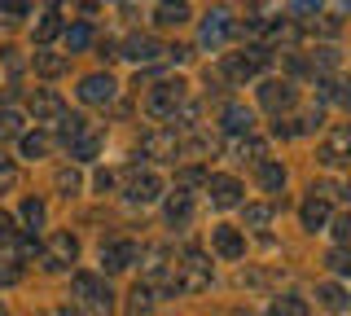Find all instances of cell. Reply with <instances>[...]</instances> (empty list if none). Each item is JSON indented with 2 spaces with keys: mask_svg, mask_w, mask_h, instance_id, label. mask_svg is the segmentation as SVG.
Here are the masks:
<instances>
[{
  "mask_svg": "<svg viewBox=\"0 0 351 316\" xmlns=\"http://www.w3.org/2000/svg\"><path fill=\"white\" fill-rule=\"evenodd\" d=\"M71 290H75V299H80L93 316H110V312H114V294H110V286L97 277V272H75Z\"/></svg>",
  "mask_w": 351,
  "mask_h": 316,
  "instance_id": "cell-1",
  "label": "cell"
},
{
  "mask_svg": "<svg viewBox=\"0 0 351 316\" xmlns=\"http://www.w3.org/2000/svg\"><path fill=\"white\" fill-rule=\"evenodd\" d=\"M184 97H189V84L184 80H162V84H154L149 97H145V110L154 119H176L184 110Z\"/></svg>",
  "mask_w": 351,
  "mask_h": 316,
  "instance_id": "cell-2",
  "label": "cell"
},
{
  "mask_svg": "<svg viewBox=\"0 0 351 316\" xmlns=\"http://www.w3.org/2000/svg\"><path fill=\"white\" fill-rule=\"evenodd\" d=\"M268 62H272V53L263 49V45H255V49H246V53H224V58H219V71H224V80L246 84V80H255Z\"/></svg>",
  "mask_w": 351,
  "mask_h": 316,
  "instance_id": "cell-3",
  "label": "cell"
},
{
  "mask_svg": "<svg viewBox=\"0 0 351 316\" xmlns=\"http://www.w3.org/2000/svg\"><path fill=\"white\" fill-rule=\"evenodd\" d=\"M206 286H211V259H206L202 250H184L180 264H176V290L202 294Z\"/></svg>",
  "mask_w": 351,
  "mask_h": 316,
  "instance_id": "cell-4",
  "label": "cell"
},
{
  "mask_svg": "<svg viewBox=\"0 0 351 316\" xmlns=\"http://www.w3.org/2000/svg\"><path fill=\"white\" fill-rule=\"evenodd\" d=\"M75 259H80V242H75V233H53L49 242H44V268H53V272H62V268H71Z\"/></svg>",
  "mask_w": 351,
  "mask_h": 316,
  "instance_id": "cell-5",
  "label": "cell"
},
{
  "mask_svg": "<svg viewBox=\"0 0 351 316\" xmlns=\"http://www.w3.org/2000/svg\"><path fill=\"white\" fill-rule=\"evenodd\" d=\"M321 162H325V167H343V162H351V123H338V127L325 132Z\"/></svg>",
  "mask_w": 351,
  "mask_h": 316,
  "instance_id": "cell-6",
  "label": "cell"
},
{
  "mask_svg": "<svg viewBox=\"0 0 351 316\" xmlns=\"http://www.w3.org/2000/svg\"><path fill=\"white\" fill-rule=\"evenodd\" d=\"M141 154L158 158V162H176V154H180V136H176L171 127H154V132L141 136Z\"/></svg>",
  "mask_w": 351,
  "mask_h": 316,
  "instance_id": "cell-7",
  "label": "cell"
},
{
  "mask_svg": "<svg viewBox=\"0 0 351 316\" xmlns=\"http://www.w3.org/2000/svg\"><path fill=\"white\" fill-rule=\"evenodd\" d=\"M233 18H228V9H211V14L202 18V31H197V40H202V49H224L228 36H233Z\"/></svg>",
  "mask_w": 351,
  "mask_h": 316,
  "instance_id": "cell-8",
  "label": "cell"
},
{
  "mask_svg": "<svg viewBox=\"0 0 351 316\" xmlns=\"http://www.w3.org/2000/svg\"><path fill=\"white\" fill-rule=\"evenodd\" d=\"M141 259V246L132 242V237H114V242H106L101 246V268L106 272H123V268H132Z\"/></svg>",
  "mask_w": 351,
  "mask_h": 316,
  "instance_id": "cell-9",
  "label": "cell"
},
{
  "mask_svg": "<svg viewBox=\"0 0 351 316\" xmlns=\"http://www.w3.org/2000/svg\"><path fill=\"white\" fill-rule=\"evenodd\" d=\"M123 198H128L132 206H149V202H158V198H162V176H158V171H136Z\"/></svg>",
  "mask_w": 351,
  "mask_h": 316,
  "instance_id": "cell-10",
  "label": "cell"
},
{
  "mask_svg": "<svg viewBox=\"0 0 351 316\" xmlns=\"http://www.w3.org/2000/svg\"><path fill=\"white\" fill-rule=\"evenodd\" d=\"M294 97H299V93H294L290 80H263V84H259V101H263V110H272V114L290 110Z\"/></svg>",
  "mask_w": 351,
  "mask_h": 316,
  "instance_id": "cell-11",
  "label": "cell"
},
{
  "mask_svg": "<svg viewBox=\"0 0 351 316\" xmlns=\"http://www.w3.org/2000/svg\"><path fill=\"white\" fill-rule=\"evenodd\" d=\"M119 93V84L110 80V75H84L80 80V101L84 106H110Z\"/></svg>",
  "mask_w": 351,
  "mask_h": 316,
  "instance_id": "cell-12",
  "label": "cell"
},
{
  "mask_svg": "<svg viewBox=\"0 0 351 316\" xmlns=\"http://www.w3.org/2000/svg\"><path fill=\"white\" fill-rule=\"evenodd\" d=\"M211 246H215L219 259H241V255H246V237H241L237 228H228V224L211 228Z\"/></svg>",
  "mask_w": 351,
  "mask_h": 316,
  "instance_id": "cell-13",
  "label": "cell"
},
{
  "mask_svg": "<svg viewBox=\"0 0 351 316\" xmlns=\"http://www.w3.org/2000/svg\"><path fill=\"white\" fill-rule=\"evenodd\" d=\"M31 114H36V123H53V119H62V114H66V101H62V93H53V88H40L36 97H31Z\"/></svg>",
  "mask_w": 351,
  "mask_h": 316,
  "instance_id": "cell-14",
  "label": "cell"
},
{
  "mask_svg": "<svg viewBox=\"0 0 351 316\" xmlns=\"http://www.w3.org/2000/svg\"><path fill=\"white\" fill-rule=\"evenodd\" d=\"M206 193L215 206H237L241 202V180L237 176H206Z\"/></svg>",
  "mask_w": 351,
  "mask_h": 316,
  "instance_id": "cell-15",
  "label": "cell"
},
{
  "mask_svg": "<svg viewBox=\"0 0 351 316\" xmlns=\"http://www.w3.org/2000/svg\"><path fill=\"white\" fill-rule=\"evenodd\" d=\"M299 220H303L307 233H316V228H325V224H329V202H325L316 189H312V198L299 206Z\"/></svg>",
  "mask_w": 351,
  "mask_h": 316,
  "instance_id": "cell-16",
  "label": "cell"
},
{
  "mask_svg": "<svg viewBox=\"0 0 351 316\" xmlns=\"http://www.w3.org/2000/svg\"><path fill=\"white\" fill-rule=\"evenodd\" d=\"M219 127L233 136H246L250 127H255V114L246 110V106H224V114H219Z\"/></svg>",
  "mask_w": 351,
  "mask_h": 316,
  "instance_id": "cell-17",
  "label": "cell"
},
{
  "mask_svg": "<svg viewBox=\"0 0 351 316\" xmlns=\"http://www.w3.org/2000/svg\"><path fill=\"white\" fill-rule=\"evenodd\" d=\"M154 23L158 27H184L189 23V0H162V5L154 9Z\"/></svg>",
  "mask_w": 351,
  "mask_h": 316,
  "instance_id": "cell-18",
  "label": "cell"
},
{
  "mask_svg": "<svg viewBox=\"0 0 351 316\" xmlns=\"http://www.w3.org/2000/svg\"><path fill=\"white\" fill-rule=\"evenodd\" d=\"M158 53H162V45H158L154 36H132L128 45H123V58H132L136 66H141V62H154Z\"/></svg>",
  "mask_w": 351,
  "mask_h": 316,
  "instance_id": "cell-19",
  "label": "cell"
},
{
  "mask_svg": "<svg viewBox=\"0 0 351 316\" xmlns=\"http://www.w3.org/2000/svg\"><path fill=\"white\" fill-rule=\"evenodd\" d=\"M162 215H167V224H189V215H193V198L184 189H176L167 202H162Z\"/></svg>",
  "mask_w": 351,
  "mask_h": 316,
  "instance_id": "cell-20",
  "label": "cell"
},
{
  "mask_svg": "<svg viewBox=\"0 0 351 316\" xmlns=\"http://www.w3.org/2000/svg\"><path fill=\"white\" fill-rule=\"evenodd\" d=\"M259 189H268V193H281L285 189V167L281 162H272V158H259Z\"/></svg>",
  "mask_w": 351,
  "mask_h": 316,
  "instance_id": "cell-21",
  "label": "cell"
},
{
  "mask_svg": "<svg viewBox=\"0 0 351 316\" xmlns=\"http://www.w3.org/2000/svg\"><path fill=\"white\" fill-rule=\"evenodd\" d=\"M101 145H106V132H101V127H88V132L71 145V158H97Z\"/></svg>",
  "mask_w": 351,
  "mask_h": 316,
  "instance_id": "cell-22",
  "label": "cell"
},
{
  "mask_svg": "<svg viewBox=\"0 0 351 316\" xmlns=\"http://www.w3.org/2000/svg\"><path fill=\"white\" fill-rule=\"evenodd\" d=\"M128 299H132V303H128V312H132V316H149V312H154V303H158V290H154L149 281H145V286H132Z\"/></svg>",
  "mask_w": 351,
  "mask_h": 316,
  "instance_id": "cell-23",
  "label": "cell"
},
{
  "mask_svg": "<svg viewBox=\"0 0 351 316\" xmlns=\"http://www.w3.org/2000/svg\"><path fill=\"white\" fill-rule=\"evenodd\" d=\"M316 299H321V308H329V312H347V290L338 286V281H321V286H316Z\"/></svg>",
  "mask_w": 351,
  "mask_h": 316,
  "instance_id": "cell-24",
  "label": "cell"
},
{
  "mask_svg": "<svg viewBox=\"0 0 351 316\" xmlns=\"http://www.w3.org/2000/svg\"><path fill=\"white\" fill-rule=\"evenodd\" d=\"M255 36H263L268 45H290V40L299 36V31H294V23H285V18H281V23H259Z\"/></svg>",
  "mask_w": 351,
  "mask_h": 316,
  "instance_id": "cell-25",
  "label": "cell"
},
{
  "mask_svg": "<svg viewBox=\"0 0 351 316\" xmlns=\"http://www.w3.org/2000/svg\"><path fill=\"white\" fill-rule=\"evenodd\" d=\"M62 45H66V53H84L88 45H93V27H88V23L66 27V31H62Z\"/></svg>",
  "mask_w": 351,
  "mask_h": 316,
  "instance_id": "cell-26",
  "label": "cell"
},
{
  "mask_svg": "<svg viewBox=\"0 0 351 316\" xmlns=\"http://www.w3.org/2000/svg\"><path fill=\"white\" fill-rule=\"evenodd\" d=\"M66 66H71V58H62V53H36V71L44 80H58Z\"/></svg>",
  "mask_w": 351,
  "mask_h": 316,
  "instance_id": "cell-27",
  "label": "cell"
},
{
  "mask_svg": "<svg viewBox=\"0 0 351 316\" xmlns=\"http://www.w3.org/2000/svg\"><path fill=\"white\" fill-rule=\"evenodd\" d=\"M268 316H307V299H299V294H281V299L268 308Z\"/></svg>",
  "mask_w": 351,
  "mask_h": 316,
  "instance_id": "cell-28",
  "label": "cell"
},
{
  "mask_svg": "<svg viewBox=\"0 0 351 316\" xmlns=\"http://www.w3.org/2000/svg\"><path fill=\"white\" fill-rule=\"evenodd\" d=\"M88 127H93V123H88V119H80V114H71V119H66V114H62V132H58V136H62V145L71 149L75 141H80V136L88 132Z\"/></svg>",
  "mask_w": 351,
  "mask_h": 316,
  "instance_id": "cell-29",
  "label": "cell"
},
{
  "mask_svg": "<svg viewBox=\"0 0 351 316\" xmlns=\"http://www.w3.org/2000/svg\"><path fill=\"white\" fill-rule=\"evenodd\" d=\"M18 149H22V158H44V154H49V136H44V132H27L18 141Z\"/></svg>",
  "mask_w": 351,
  "mask_h": 316,
  "instance_id": "cell-30",
  "label": "cell"
},
{
  "mask_svg": "<svg viewBox=\"0 0 351 316\" xmlns=\"http://www.w3.org/2000/svg\"><path fill=\"white\" fill-rule=\"evenodd\" d=\"M263 154H268V141H263V136H255V132H246V136H241L237 141V158H263Z\"/></svg>",
  "mask_w": 351,
  "mask_h": 316,
  "instance_id": "cell-31",
  "label": "cell"
},
{
  "mask_svg": "<svg viewBox=\"0 0 351 316\" xmlns=\"http://www.w3.org/2000/svg\"><path fill=\"white\" fill-rule=\"evenodd\" d=\"M62 36V14H44L36 23V45H49V40Z\"/></svg>",
  "mask_w": 351,
  "mask_h": 316,
  "instance_id": "cell-32",
  "label": "cell"
},
{
  "mask_svg": "<svg viewBox=\"0 0 351 316\" xmlns=\"http://www.w3.org/2000/svg\"><path fill=\"white\" fill-rule=\"evenodd\" d=\"M241 220H246L250 228H263L272 220V206L268 202H250V206H241Z\"/></svg>",
  "mask_w": 351,
  "mask_h": 316,
  "instance_id": "cell-33",
  "label": "cell"
},
{
  "mask_svg": "<svg viewBox=\"0 0 351 316\" xmlns=\"http://www.w3.org/2000/svg\"><path fill=\"white\" fill-rule=\"evenodd\" d=\"M22 220H27L31 228H44V220H49L44 202H40V198H27V202H22Z\"/></svg>",
  "mask_w": 351,
  "mask_h": 316,
  "instance_id": "cell-34",
  "label": "cell"
},
{
  "mask_svg": "<svg viewBox=\"0 0 351 316\" xmlns=\"http://www.w3.org/2000/svg\"><path fill=\"white\" fill-rule=\"evenodd\" d=\"M329 268H334L338 277H351V246H334V250H329Z\"/></svg>",
  "mask_w": 351,
  "mask_h": 316,
  "instance_id": "cell-35",
  "label": "cell"
},
{
  "mask_svg": "<svg viewBox=\"0 0 351 316\" xmlns=\"http://www.w3.org/2000/svg\"><path fill=\"white\" fill-rule=\"evenodd\" d=\"M9 246H18V224L9 211H0V250H9Z\"/></svg>",
  "mask_w": 351,
  "mask_h": 316,
  "instance_id": "cell-36",
  "label": "cell"
},
{
  "mask_svg": "<svg viewBox=\"0 0 351 316\" xmlns=\"http://www.w3.org/2000/svg\"><path fill=\"white\" fill-rule=\"evenodd\" d=\"M334 66H338V49H329V45H325V49H316V53H312V71H321V75H325V71H334Z\"/></svg>",
  "mask_w": 351,
  "mask_h": 316,
  "instance_id": "cell-37",
  "label": "cell"
},
{
  "mask_svg": "<svg viewBox=\"0 0 351 316\" xmlns=\"http://www.w3.org/2000/svg\"><path fill=\"white\" fill-rule=\"evenodd\" d=\"M0 136H22V114L18 110H0Z\"/></svg>",
  "mask_w": 351,
  "mask_h": 316,
  "instance_id": "cell-38",
  "label": "cell"
},
{
  "mask_svg": "<svg viewBox=\"0 0 351 316\" xmlns=\"http://www.w3.org/2000/svg\"><path fill=\"white\" fill-rule=\"evenodd\" d=\"M58 189L66 193V198H75V189H80V171H75V167H62L58 171Z\"/></svg>",
  "mask_w": 351,
  "mask_h": 316,
  "instance_id": "cell-39",
  "label": "cell"
},
{
  "mask_svg": "<svg viewBox=\"0 0 351 316\" xmlns=\"http://www.w3.org/2000/svg\"><path fill=\"white\" fill-rule=\"evenodd\" d=\"M0 14H5V18H27L31 0H0Z\"/></svg>",
  "mask_w": 351,
  "mask_h": 316,
  "instance_id": "cell-40",
  "label": "cell"
},
{
  "mask_svg": "<svg viewBox=\"0 0 351 316\" xmlns=\"http://www.w3.org/2000/svg\"><path fill=\"white\" fill-rule=\"evenodd\" d=\"M325 97H334V101L351 106V84H347V80H343V84H325Z\"/></svg>",
  "mask_w": 351,
  "mask_h": 316,
  "instance_id": "cell-41",
  "label": "cell"
},
{
  "mask_svg": "<svg viewBox=\"0 0 351 316\" xmlns=\"http://www.w3.org/2000/svg\"><path fill=\"white\" fill-rule=\"evenodd\" d=\"M14 180H18V167H14V158H0V189H9Z\"/></svg>",
  "mask_w": 351,
  "mask_h": 316,
  "instance_id": "cell-42",
  "label": "cell"
},
{
  "mask_svg": "<svg viewBox=\"0 0 351 316\" xmlns=\"http://www.w3.org/2000/svg\"><path fill=\"white\" fill-rule=\"evenodd\" d=\"M334 237H338L343 246L351 242V211H347V215H338V220H334Z\"/></svg>",
  "mask_w": 351,
  "mask_h": 316,
  "instance_id": "cell-43",
  "label": "cell"
},
{
  "mask_svg": "<svg viewBox=\"0 0 351 316\" xmlns=\"http://www.w3.org/2000/svg\"><path fill=\"white\" fill-rule=\"evenodd\" d=\"M93 189H97V193H110V189H114V171H106V167H101V171L93 176Z\"/></svg>",
  "mask_w": 351,
  "mask_h": 316,
  "instance_id": "cell-44",
  "label": "cell"
},
{
  "mask_svg": "<svg viewBox=\"0 0 351 316\" xmlns=\"http://www.w3.org/2000/svg\"><path fill=\"white\" fill-rule=\"evenodd\" d=\"M189 149H193V154H206V149H215V141L206 136V132H193V141H189Z\"/></svg>",
  "mask_w": 351,
  "mask_h": 316,
  "instance_id": "cell-45",
  "label": "cell"
},
{
  "mask_svg": "<svg viewBox=\"0 0 351 316\" xmlns=\"http://www.w3.org/2000/svg\"><path fill=\"white\" fill-rule=\"evenodd\" d=\"M180 184H206V171H197V167L180 171Z\"/></svg>",
  "mask_w": 351,
  "mask_h": 316,
  "instance_id": "cell-46",
  "label": "cell"
},
{
  "mask_svg": "<svg viewBox=\"0 0 351 316\" xmlns=\"http://www.w3.org/2000/svg\"><path fill=\"white\" fill-rule=\"evenodd\" d=\"M321 9V0H294V14H316Z\"/></svg>",
  "mask_w": 351,
  "mask_h": 316,
  "instance_id": "cell-47",
  "label": "cell"
},
{
  "mask_svg": "<svg viewBox=\"0 0 351 316\" xmlns=\"http://www.w3.org/2000/svg\"><path fill=\"white\" fill-rule=\"evenodd\" d=\"M5 66H9V71H14V75L22 71V58H18V49H5Z\"/></svg>",
  "mask_w": 351,
  "mask_h": 316,
  "instance_id": "cell-48",
  "label": "cell"
},
{
  "mask_svg": "<svg viewBox=\"0 0 351 316\" xmlns=\"http://www.w3.org/2000/svg\"><path fill=\"white\" fill-rule=\"evenodd\" d=\"M22 277V272L14 268V264H9V268H0V286H14V281Z\"/></svg>",
  "mask_w": 351,
  "mask_h": 316,
  "instance_id": "cell-49",
  "label": "cell"
},
{
  "mask_svg": "<svg viewBox=\"0 0 351 316\" xmlns=\"http://www.w3.org/2000/svg\"><path fill=\"white\" fill-rule=\"evenodd\" d=\"M241 5H246V9H263V5H268V0H241Z\"/></svg>",
  "mask_w": 351,
  "mask_h": 316,
  "instance_id": "cell-50",
  "label": "cell"
},
{
  "mask_svg": "<svg viewBox=\"0 0 351 316\" xmlns=\"http://www.w3.org/2000/svg\"><path fill=\"white\" fill-rule=\"evenodd\" d=\"M347 198H351V184H347Z\"/></svg>",
  "mask_w": 351,
  "mask_h": 316,
  "instance_id": "cell-51",
  "label": "cell"
},
{
  "mask_svg": "<svg viewBox=\"0 0 351 316\" xmlns=\"http://www.w3.org/2000/svg\"><path fill=\"white\" fill-rule=\"evenodd\" d=\"M53 5H58V0H53Z\"/></svg>",
  "mask_w": 351,
  "mask_h": 316,
  "instance_id": "cell-52",
  "label": "cell"
}]
</instances>
